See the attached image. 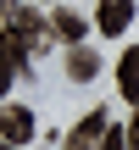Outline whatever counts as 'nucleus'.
<instances>
[{
	"mask_svg": "<svg viewBox=\"0 0 139 150\" xmlns=\"http://www.w3.org/2000/svg\"><path fill=\"white\" fill-rule=\"evenodd\" d=\"M0 28H17V33L28 39V50H33V56H45V50H50V39H56V28H50L33 6H22V0L6 11V22H0Z\"/></svg>",
	"mask_w": 139,
	"mask_h": 150,
	"instance_id": "obj_1",
	"label": "nucleus"
},
{
	"mask_svg": "<svg viewBox=\"0 0 139 150\" xmlns=\"http://www.w3.org/2000/svg\"><path fill=\"white\" fill-rule=\"evenodd\" d=\"M28 39L17 33V28H0V100H6V89H11V78L17 72H28Z\"/></svg>",
	"mask_w": 139,
	"mask_h": 150,
	"instance_id": "obj_2",
	"label": "nucleus"
},
{
	"mask_svg": "<svg viewBox=\"0 0 139 150\" xmlns=\"http://www.w3.org/2000/svg\"><path fill=\"white\" fill-rule=\"evenodd\" d=\"M0 139L28 145V139H33V111H28V106H0Z\"/></svg>",
	"mask_w": 139,
	"mask_h": 150,
	"instance_id": "obj_3",
	"label": "nucleus"
},
{
	"mask_svg": "<svg viewBox=\"0 0 139 150\" xmlns=\"http://www.w3.org/2000/svg\"><path fill=\"white\" fill-rule=\"evenodd\" d=\"M128 22H134V0H100V11H95V28L100 33H128Z\"/></svg>",
	"mask_w": 139,
	"mask_h": 150,
	"instance_id": "obj_4",
	"label": "nucleus"
},
{
	"mask_svg": "<svg viewBox=\"0 0 139 150\" xmlns=\"http://www.w3.org/2000/svg\"><path fill=\"white\" fill-rule=\"evenodd\" d=\"M100 134H106V111H84V122L67 134V150H100Z\"/></svg>",
	"mask_w": 139,
	"mask_h": 150,
	"instance_id": "obj_5",
	"label": "nucleus"
},
{
	"mask_svg": "<svg viewBox=\"0 0 139 150\" xmlns=\"http://www.w3.org/2000/svg\"><path fill=\"white\" fill-rule=\"evenodd\" d=\"M95 72H100V56H95L89 45H67V78H72V83H89Z\"/></svg>",
	"mask_w": 139,
	"mask_h": 150,
	"instance_id": "obj_6",
	"label": "nucleus"
},
{
	"mask_svg": "<svg viewBox=\"0 0 139 150\" xmlns=\"http://www.w3.org/2000/svg\"><path fill=\"white\" fill-rule=\"evenodd\" d=\"M117 89H123V100L139 106V45H128L123 61H117Z\"/></svg>",
	"mask_w": 139,
	"mask_h": 150,
	"instance_id": "obj_7",
	"label": "nucleus"
},
{
	"mask_svg": "<svg viewBox=\"0 0 139 150\" xmlns=\"http://www.w3.org/2000/svg\"><path fill=\"white\" fill-rule=\"evenodd\" d=\"M50 28H56V39H67V45H84V17H78V11H67V6H61V11L50 17Z\"/></svg>",
	"mask_w": 139,
	"mask_h": 150,
	"instance_id": "obj_8",
	"label": "nucleus"
},
{
	"mask_svg": "<svg viewBox=\"0 0 139 150\" xmlns=\"http://www.w3.org/2000/svg\"><path fill=\"white\" fill-rule=\"evenodd\" d=\"M100 150H128V128H111V122H106V134H100Z\"/></svg>",
	"mask_w": 139,
	"mask_h": 150,
	"instance_id": "obj_9",
	"label": "nucleus"
},
{
	"mask_svg": "<svg viewBox=\"0 0 139 150\" xmlns=\"http://www.w3.org/2000/svg\"><path fill=\"white\" fill-rule=\"evenodd\" d=\"M128 150H139V111H134V122H128Z\"/></svg>",
	"mask_w": 139,
	"mask_h": 150,
	"instance_id": "obj_10",
	"label": "nucleus"
},
{
	"mask_svg": "<svg viewBox=\"0 0 139 150\" xmlns=\"http://www.w3.org/2000/svg\"><path fill=\"white\" fill-rule=\"evenodd\" d=\"M11 6H17V0H0V22H6V11H11Z\"/></svg>",
	"mask_w": 139,
	"mask_h": 150,
	"instance_id": "obj_11",
	"label": "nucleus"
},
{
	"mask_svg": "<svg viewBox=\"0 0 139 150\" xmlns=\"http://www.w3.org/2000/svg\"><path fill=\"white\" fill-rule=\"evenodd\" d=\"M0 150H17V145H11V139H0Z\"/></svg>",
	"mask_w": 139,
	"mask_h": 150,
	"instance_id": "obj_12",
	"label": "nucleus"
}]
</instances>
